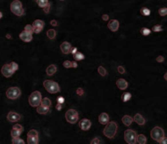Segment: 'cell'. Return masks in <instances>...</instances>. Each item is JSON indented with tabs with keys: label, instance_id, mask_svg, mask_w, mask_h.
<instances>
[{
	"label": "cell",
	"instance_id": "1",
	"mask_svg": "<svg viewBox=\"0 0 167 144\" xmlns=\"http://www.w3.org/2000/svg\"><path fill=\"white\" fill-rule=\"evenodd\" d=\"M117 131V125L115 122H109L106 124V127L104 129V134L108 138H113Z\"/></svg>",
	"mask_w": 167,
	"mask_h": 144
},
{
	"label": "cell",
	"instance_id": "2",
	"mask_svg": "<svg viewBox=\"0 0 167 144\" xmlns=\"http://www.w3.org/2000/svg\"><path fill=\"white\" fill-rule=\"evenodd\" d=\"M43 86L45 90L50 94H57L61 91L58 83L55 81H52V80H45L43 82Z\"/></svg>",
	"mask_w": 167,
	"mask_h": 144
},
{
	"label": "cell",
	"instance_id": "3",
	"mask_svg": "<svg viewBox=\"0 0 167 144\" xmlns=\"http://www.w3.org/2000/svg\"><path fill=\"white\" fill-rule=\"evenodd\" d=\"M11 12L16 16H23L25 14V10L23 8V4L21 1L19 0H14L12 1L11 5H10Z\"/></svg>",
	"mask_w": 167,
	"mask_h": 144
},
{
	"label": "cell",
	"instance_id": "4",
	"mask_svg": "<svg viewBox=\"0 0 167 144\" xmlns=\"http://www.w3.org/2000/svg\"><path fill=\"white\" fill-rule=\"evenodd\" d=\"M41 94L40 92L38 91H35L30 94V98H28V102H30V106L32 107H36L40 104V101H41Z\"/></svg>",
	"mask_w": 167,
	"mask_h": 144
},
{
	"label": "cell",
	"instance_id": "5",
	"mask_svg": "<svg viewBox=\"0 0 167 144\" xmlns=\"http://www.w3.org/2000/svg\"><path fill=\"white\" fill-rule=\"evenodd\" d=\"M124 139L127 143L135 144L136 139H137V133L132 129H126L124 131Z\"/></svg>",
	"mask_w": 167,
	"mask_h": 144
},
{
	"label": "cell",
	"instance_id": "6",
	"mask_svg": "<svg viewBox=\"0 0 167 144\" xmlns=\"http://www.w3.org/2000/svg\"><path fill=\"white\" fill-rule=\"evenodd\" d=\"M151 136L154 140L158 142V141L164 136V131L160 127H154L151 131Z\"/></svg>",
	"mask_w": 167,
	"mask_h": 144
},
{
	"label": "cell",
	"instance_id": "7",
	"mask_svg": "<svg viewBox=\"0 0 167 144\" xmlns=\"http://www.w3.org/2000/svg\"><path fill=\"white\" fill-rule=\"evenodd\" d=\"M6 96L9 100H17L21 96V90L18 87H11L7 90Z\"/></svg>",
	"mask_w": 167,
	"mask_h": 144
},
{
	"label": "cell",
	"instance_id": "8",
	"mask_svg": "<svg viewBox=\"0 0 167 144\" xmlns=\"http://www.w3.org/2000/svg\"><path fill=\"white\" fill-rule=\"evenodd\" d=\"M66 119L70 124H75L78 120V113L74 109H68L66 112Z\"/></svg>",
	"mask_w": 167,
	"mask_h": 144
},
{
	"label": "cell",
	"instance_id": "9",
	"mask_svg": "<svg viewBox=\"0 0 167 144\" xmlns=\"http://www.w3.org/2000/svg\"><path fill=\"white\" fill-rule=\"evenodd\" d=\"M27 143L37 144L38 143V131L35 129H30L27 133Z\"/></svg>",
	"mask_w": 167,
	"mask_h": 144
},
{
	"label": "cell",
	"instance_id": "10",
	"mask_svg": "<svg viewBox=\"0 0 167 144\" xmlns=\"http://www.w3.org/2000/svg\"><path fill=\"white\" fill-rule=\"evenodd\" d=\"M14 72H15V70H14L13 67L10 65V63H8V64H4L1 68L2 75H3L4 77H6V78L11 77L12 75L14 74Z\"/></svg>",
	"mask_w": 167,
	"mask_h": 144
},
{
	"label": "cell",
	"instance_id": "11",
	"mask_svg": "<svg viewBox=\"0 0 167 144\" xmlns=\"http://www.w3.org/2000/svg\"><path fill=\"white\" fill-rule=\"evenodd\" d=\"M32 25L33 32H34V33H40V32L43 30L45 23L43 21H41V20H35Z\"/></svg>",
	"mask_w": 167,
	"mask_h": 144
},
{
	"label": "cell",
	"instance_id": "12",
	"mask_svg": "<svg viewBox=\"0 0 167 144\" xmlns=\"http://www.w3.org/2000/svg\"><path fill=\"white\" fill-rule=\"evenodd\" d=\"M91 125H92L91 121L88 119H82L79 122V127L82 131H88L91 127Z\"/></svg>",
	"mask_w": 167,
	"mask_h": 144
},
{
	"label": "cell",
	"instance_id": "13",
	"mask_svg": "<svg viewBox=\"0 0 167 144\" xmlns=\"http://www.w3.org/2000/svg\"><path fill=\"white\" fill-rule=\"evenodd\" d=\"M60 48H61L62 53L65 54V55H68V54L70 53L71 45H70V42L65 41V42H63V43L61 44V47H60Z\"/></svg>",
	"mask_w": 167,
	"mask_h": 144
},
{
	"label": "cell",
	"instance_id": "14",
	"mask_svg": "<svg viewBox=\"0 0 167 144\" xmlns=\"http://www.w3.org/2000/svg\"><path fill=\"white\" fill-rule=\"evenodd\" d=\"M108 27L109 28V30L113 32L117 31L119 28V22L117 20H111V22L108 23Z\"/></svg>",
	"mask_w": 167,
	"mask_h": 144
},
{
	"label": "cell",
	"instance_id": "15",
	"mask_svg": "<svg viewBox=\"0 0 167 144\" xmlns=\"http://www.w3.org/2000/svg\"><path fill=\"white\" fill-rule=\"evenodd\" d=\"M20 38L22 39L23 42H30L32 40V33H30V32L23 30V32H21Z\"/></svg>",
	"mask_w": 167,
	"mask_h": 144
},
{
	"label": "cell",
	"instance_id": "16",
	"mask_svg": "<svg viewBox=\"0 0 167 144\" xmlns=\"http://www.w3.org/2000/svg\"><path fill=\"white\" fill-rule=\"evenodd\" d=\"M7 119H8L9 122H17L21 119V116L18 113L14 112V111H11V112H9L8 115H7Z\"/></svg>",
	"mask_w": 167,
	"mask_h": 144
},
{
	"label": "cell",
	"instance_id": "17",
	"mask_svg": "<svg viewBox=\"0 0 167 144\" xmlns=\"http://www.w3.org/2000/svg\"><path fill=\"white\" fill-rule=\"evenodd\" d=\"M116 86L120 90H126L128 88V82L125 79H118L116 81Z\"/></svg>",
	"mask_w": 167,
	"mask_h": 144
},
{
	"label": "cell",
	"instance_id": "18",
	"mask_svg": "<svg viewBox=\"0 0 167 144\" xmlns=\"http://www.w3.org/2000/svg\"><path fill=\"white\" fill-rule=\"evenodd\" d=\"M109 115L107 114L106 112H103L100 114V116H99V122L101 123L102 125H106L107 123H109Z\"/></svg>",
	"mask_w": 167,
	"mask_h": 144
},
{
	"label": "cell",
	"instance_id": "19",
	"mask_svg": "<svg viewBox=\"0 0 167 144\" xmlns=\"http://www.w3.org/2000/svg\"><path fill=\"white\" fill-rule=\"evenodd\" d=\"M36 111H37V113H39V114H43L44 115V114H47V113H49L50 107H47V106L39 104L38 106H36Z\"/></svg>",
	"mask_w": 167,
	"mask_h": 144
},
{
	"label": "cell",
	"instance_id": "20",
	"mask_svg": "<svg viewBox=\"0 0 167 144\" xmlns=\"http://www.w3.org/2000/svg\"><path fill=\"white\" fill-rule=\"evenodd\" d=\"M133 121H135L138 125H140V126H143V125H145V123H146L144 117H143L141 114H139V113H137V114L135 115L134 118H133Z\"/></svg>",
	"mask_w": 167,
	"mask_h": 144
},
{
	"label": "cell",
	"instance_id": "21",
	"mask_svg": "<svg viewBox=\"0 0 167 144\" xmlns=\"http://www.w3.org/2000/svg\"><path fill=\"white\" fill-rule=\"evenodd\" d=\"M56 72H57V66L55 64H50L46 69V73H47V75H49V76L54 75Z\"/></svg>",
	"mask_w": 167,
	"mask_h": 144
},
{
	"label": "cell",
	"instance_id": "22",
	"mask_svg": "<svg viewBox=\"0 0 167 144\" xmlns=\"http://www.w3.org/2000/svg\"><path fill=\"white\" fill-rule=\"evenodd\" d=\"M122 122H123V124L125 125V126L128 127V126H130V125L132 124L133 118L128 116V115H125V116H123V118H122Z\"/></svg>",
	"mask_w": 167,
	"mask_h": 144
},
{
	"label": "cell",
	"instance_id": "23",
	"mask_svg": "<svg viewBox=\"0 0 167 144\" xmlns=\"http://www.w3.org/2000/svg\"><path fill=\"white\" fill-rule=\"evenodd\" d=\"M136 142H138L139 144H146L147 143V137L144 135V134H137V139H136Z\"/></svg>",
	"mask_w": 167,
	"mask_h": 144
},
{
	"label": "cell",
	"instance_id": "24",
	"mask_svg": "<svg viewBox=\"0 0 167 144\" xmlns=\"http://www.w3.org/2000/svg\"><path fill=\"white\" fill-rule=\"evenodd\" d=\"M40 104L41 105H44V106H47V107H51V100H49L48 98H44L43 100L41 98V101H40Z\"/></svg>",
	"mask_w": 167,
	"mask_h": 144
},
{
	"label": "cell",
	"instance_id": "25",
	"mask_svg": "<svg viewBox=\"0 0 167 144\" xmlns=\"http://www.w3.org/2000/svg\"><path fill=\"white\" fill-rule=\"evenodd\" d=\"M131 94L130 93H124L122 94V96H121V100H122L123 102H127V101H129L131 100Z\"/></svg>",
	"mask_w": 167,
	"mask_h": 144
},
{
	"label": "cell",
	"instance_id": "26",
	"mask_svg": "<svg viewBox=\"0 0 167 144\" xmlns=\"http://www.w3.org/2000/svg\"><path fill=\"white\" fill-rule=\"evenodd\" d=\"M56 30L54 29H49L48 31H47V36H48V38L50 39H54L55 37H56Z\"/></svg>",
	"mask_w": 167,
	"mask_h": 144
},
{
	"label": "cell",
	"instance_id": "27",
	"mask_svg": "<svg viewBox=\"0 0 167 144\" xmlns=\"http://www.w3.org/2000/svg\"><path fill=\"white\" fill-rule=\"evenodd\" d=\"M85 58V56L83 54L79 53V52H76L74 54V60H83Z\"/></svg>",
	"mask_w": 167,
	"mask_h": 144
},
{
	"label": "cell",
	"instance_id": "28",
	"mask_svg": "<svg viewBox=\"0 0 167 144\" xmlns=\"http://www.w3.org/2000/svg\"><path fill=\"white\" fill-rule=\"evenodd\" d=\"M11 135L12 137H19L21 135V131L19 129H13L11 131Z\"/></svg>",
	"mask_w": 167,
	"mask_h": 144
},
{
	"label": "cell",
	"instance_id": "29",
	"mask_svg": "<svg viewBox=\"0 0 167 144\" xmlns=\"http://www.w3.org/2000/svg\"><path fill=\"white\" fill-rule=\"evenodd\" d=\"M12 143L13 144H23L25 143V141H23V139H21L20 137H13V139H12Z\"/></svg>",
	"mask_w": 167,
	"mask_h": 144
},
{
	"label": "cell",
	"instance_id": "30",
	"mask_svg": "<svg viewBox=\"0 0 167 144\" xmlns=\"http://www.w3.org/2000/svg\"><path fill=\"white\" fill-rule=\"evenodd\" d=\"M37 1V4L39 7H41V8H43V7H45L47 5V4L49 3L48 0H36Z\"/></svg>",
	"mask_w": 167,
	"mask_h": 144
},
{
	"label": "cell",
	"instance_id": "31",
	"mask_svg": "<svg viewBox=\"0 0 167 144\" xmlns=\"http://www.w3.org/2000/svg\"><path fill=\"white\" fill-rule=\"evenodd\" d=\"M141 14L143 16H150L151 15V10L148 8H142L141 9Z\"/></svg>",
	"mask_w": 167,
	"mask_h": 144
},
{
	"label": "cell",
	"instance_id": "32",
	"mask_svg": "<svg viewBox=\"0 0 167 144\" xmlns=\"http://www.w3.org/2000/svg\"><path fill=\"white\" fill-rule=\"evenodd\" d=\"M98 72H99V74H101L102 76H106V75H107V70L105 69L104 66H99V67H98Z\"/></svg>",
	"mask_w": 167,
	"mask_h": 144
},
{
	"label": "cell",
	"instance_id": "33",
	"mask_svg": "<svg viewBox=\"0 0 167 144\" xmlns=\"http://www.w3.org/2000/svg\"><path fill=\"white\" fill-rule=\"evenodd\" d=\"M141 33L144 35V36H148V35L151 34V30L149 28H143V29H141Z\"/></svg>",
	"mask_w": 167,
	"mask_h": 144
},
{
	"label": "cell",
	"instance_id": "34",
	"mask_svg": "<svg viewBox=\"0 0 167 144\" xmlns=\"http://www.w3.org/2000/svg\"><path fill=\"white\" fill-rule=\"evenodd\" d=\"M158 13H159V15L162 16V17H164V16H166L167 15V8H160L158 10Z\"/></svg>",
	"mask_w": 167,
	"mask_h": 144
},
{
	"label": "cell",
	"instance_id": "35",
	"mask_svg": "<svg viewBox=\"0 0 167 144\" xmlns=\"http://www.w3.org/2000/svg\"><path fill=\"white\" fill-rule=\"evenodd\" d=\"M152 30H154V31H156V32H159V31H162V30H163V28H162L161 25H154V27H152Z\"/></svg>",
	"mask_w": 167,
	"mask_h": 144
},
{
	"label": "cell",
	"instance_id": "36",
	"mask_svg": "<svg viewBox=\"0 0 167 144\" xmlns=\"http://www.w3.org/2000/svg\"><path fill=\"white\" fill-rule=\"evenodd\" d=\"M25 31H28L30 33H33V28H32V25H27L25 27Z\"/></svg>",
	"mask_w": 167,
	"mask_h": 144
},
{
	"label": "cell",
	"instance_id": "37",
	"mask_svg": "<svg viewBox=\"0 0 167 144\" xmlns=\"http://www.w3.org/2000/svg\"><path fill=\"white\" fill-rule=\"evenodd\" d=\"M13 129H19V131H20L21 133H22V131H23V126H21V125H19V124H16V125H14Z\"/></svg>",
	"mask_w": 167,
	"mask_h": 144
},
{
	"label": "cell",
	"instance_id": "38",
	"mask_svg": "<svg viewBox=\"0 0 167 144\" xmlns=\"http://www.w3.org/2000/svg\"><path fill=\"white\" fill-rule=\"evenodd\" d=\"M64 66H65L66 68H70L71 67V61L70 60H66V61H64Z\"/></svg>",
	"mask_w": 167,
	"mask_h": 144
},
{
	"label": "cell",
	"instance_id": "39",
	"mask_svg": "<svg viewBox=\"0 0 167 144\" xmlns=\"http://www.w3.org/2000/svg\"><path fill=\"white\" fill-rule=\"evenodd\" d=\"M90 143L91 144H98V143H103V141L102 140H100L99 138H94V139H92L91 141H90Z\"/></svg>",
	"mask_w": 167,
	"mask_h": 144
},
{
	"label": "cell",
	"instance_id": "40",
	"mask_svg": "<svg viewBox=\"0 0 167 144\" xmlns=\"http://www.w3.org/2000/svg\"><path fill=\"white\" fill-rule=\"evenodd\" d=\"M10 65H11L12 67H13V69L15 70V71H17V70L19 69V65L17 64V63L15 62V61H12V62L10 63Z\"/></svg>",
	"mask_w": 167,
	"mask_h": 144
},
{
	"label": "cell",
	"instance_id": "41",
	"mask_svg": "<svg viewBox=\"0 0 167 144\" xmlns=\"http://www.w3.org/2000/svg\"><path fill=\"white\" fill-rule=\"evenodd\" d=\"M117 71L120 73V74H124V73H125V68L123 66H121V65H119L117 67Z\"/></svg>",
	"mask_w": 167,
	"mask_h": 144
},
{
	"label": "cell",
	"instance_id": "42",
	"mask_svg": "<svg viewBox=\"0 0 167 144\" xmlns=\"http://www.w3.org/2000/svg\"><path fill=\"white\" fill-rule=\"evenodd\" d=\"M76 94H77L78 96H82V94H84V91H83V89L78 88L77 90H76Z\"/></svg>",
	"mask_w": 167,
	"mask_h": 144
},
{
	"label": "cell",
	"instance_id": "43",
	"mask_svg": "<svg viewBox=\"0 0 167 144\" xmlns=\"http://www.w3.org/2000/svg\"><path fill=\"white\" fill-rule=\"evenodd\" d=\"M57 101H58V103H61V104H63V103L65 102V98H64L63 96H59V98H57Z\"/></svg>",
	"mask_w": 167,
	"mask_h": 144
},
{
	"label": "cell",
	"instance_id": "44",
	"mask_svg": "<svg viewBox=\"0 0 167 144\" xmlns=\"http://www.w3.org/2000/svg\"><path fill=\"white\" fill-rule=\"evenodd\" d=\"M43 10H44L45 13H49V11H50V3L47 4V5L45 6V7H43Z\"/></svg>",
	"mask_w": 167,
	"mask_h": 144
},
{
	"label": "cell",
	"instance_id": "45",
	"mask_svg": "<svg viewBox=\"0 0 167 144\" xmlns=\"http://www.w3.org/2000/svg\"><path fill=\"white\" fill-rule=\"evenodd\" d=\"M166 142H167V139L165 136H163V137L158 141V143H160V144H166Z\"/></svg>",
	"mask_w": 167,
	"mask_h": 144
},
{
	"label": "cell",
	"instance_id": "46",
	"mask_svg": "<svg viewBox=\"0 0 167 144\" xmlns=\"http://www.w3.org/2000/svg\"><path fill=\"white\" fill-rule=\"evenodd\" d=\"M163 60H164V58L162 56H157V58H156V61H157V62H162Z\"/></svg>",
	"mask_w": 167,
	"mask_h": 144
},
{
	"label": "cell",
	"instance_id": "47",
	"mask_svg": "<svg viewBox=\"0 0 167 144\" xmlns=\"http://www.w3.org/2000/svg\"><path fill=\"white\" fill-rule=\"evenodd\" d=\"M50 23H51V25H53V27H57V25H58V23H57V21H55V20L51 21Z\"/></svg>",
	"mask_w": 167,
	"mask_h": 144
},
{
	"label": "cell",
	"instance_id": "48",
	"mask_svg": "<svg viewBox=\"0 0 167 144\" xmlns=\"http://www.w3.org/2000/svg\"><path fill=\"white\" fill-rule=\"evenodd\" d=\"M71 67H73V68H76V67H77V62H76V60L71 61Z\"/></svg>",
	"mask_w": 167,
	"mask_h": 144
},
{
	"label": "cell",
	"instance_id": "49",
	"mask_svg": "<svg viewBox=\"0 0 167 144\" xmlns=\"http://www.w3.org/2000/svg\"><path fill=\"white\" fill-rule=\"evenodd\" d=\"M76 52H77V48H71L70 49V53L72 54V55H74Z\"/></svg>",
	"mask_w": 167,
	"mask_h": 144
},
{
	"label": "cell",
	"instance_id": "50",
	"mask_svg": "<svg viewBox=\"0 0 167 144\" xmlns=\"http://www.w3.org/2000/svg\"><path fill=\"white\" fill-rule=\"evenodd\" d=\"M109 15H103V17H102V19H103V20H104V21H108L109 20Z\"/></svg>",
	"mask_w": 167,
	"mask_h": 144
},
{
	"label": "cell",
	"instance_id": "51",
	"mask_svg": "<svg viewBox=\"0 0 167 144\" xmlns=\"http://www.w3.org/2000/svg\"><path fill=\"white\" fill-rule=\"evenodd\" d=\"M56 109L57 110H62V104L61 103H58V104L56 105Z\"/></svg>",
	"mask_w": 167,
	"mask_h": 144
},
{
	"label": "cell",
	"instance_id": "52",
	"mask_svg": "<svg viewBox=\"0 0 167 144\" xmlns=\"http://www.w3.org/2000/svg\"><path fill=\"white\" fill-rule=\"evenodd\" d=\"M7 38H8V39H10V38H11L10 34H7Z\"/></svg>",
	"mask_w": 167,
	"mask_h": 144
},
{
	"label": "cell",
	"instance_id": "53",
	"mask_svg": "<svg viewBox=\"0 0 167 144\" xmlns=\"http://www.w3.org/2000/svg\"><path fill=\"white\" fill-rule=\"evenodd\" d=\"M164 79H167V73H165V74H164Z\"/></svg>",
	"mask_w": 167,
	"mask_h": 144
},
{
	"label": "cell",
	"instance_id": "54",
	"mask_svg": "<svg viewBox=\"0 0 167 144\" xmlns=\"http://www.w3.org/2000/svg\"><path fill=\"white\" fill-rule=\"evenodd\" d=\"M2 17H3V14H2L1 12H0V19H1Z\"/></svg>",
	"mask_w": 167,
	"mask_h": 144
},
{
	"label": "cell",
	"instance_id": "55",
	"mask_svg": "<svg viewBox=\"0 0 167 144\" xmlns=\"http://www.w3.org/2000/svg\"><path fill=\"white\" fill-rule=\"evenodd\" d=\"M61 1H64V0H61Z\"/></svg>",
	"mask_w": 167,
	"mask_h": 144
},
{
	"label": "cell",
	"instance_id": "56",
	"mask_svg": "<svg viewBox=\"0 0 167 144\" xmlns=\"http://www.w3.org/2000/svg\"><path fill=\"white\" fill-rule=\"evenodd\" d=\"M35 1H36V0H35Z\"/></svg>",
	"mask_w": 167,
	"mask_h": 144
}]
</instances>
